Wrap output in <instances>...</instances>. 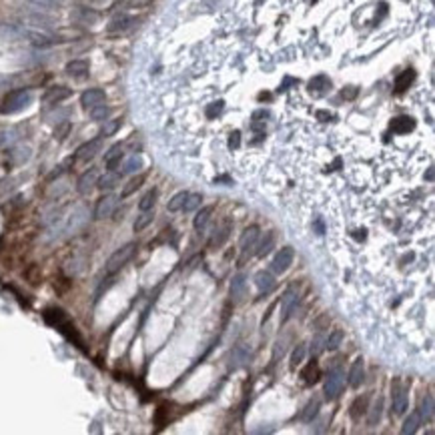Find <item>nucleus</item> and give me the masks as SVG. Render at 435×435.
I'll return each instance as SVG.
<instances>
[{
    "label": "nucleus",
    "mask_w": 435,
    "mask_h": 435,
    "mask_svg": "<svg viewBox=\"0 0 435 435\" xmlns=\"http://www.w3.org/2000/svg\"><path fill=\"white\" fill-rule=\"evenodd\" d=\"M30 100H32V95H30V91H26V89L14 91V93H10V95H8L6 98H4L2 106H0V111H2L4 115H12V113H18V111H23V108H26V106L30 104Z\"/></svg>",
    "instance_id": "1"
},
{
    "label": "nucleus",
    "mask_w": 435,
    "mask_h": 435,
    "mask_svg": "<svg viewBox=\"0 0 435 435\" xmlns=\"http://www.w3.org/2000/svg\"><path fill=\"white\" fill-rule=\"evenodd\" d=\"M135 251H137V243H126L124 247H121V249H117L111 257H108V261H106V273H117V271H121L128 261H130V257L135 255Z\"/></svg>",
    "instance_id": "2"
},
{
    "label": "nucleus",
    "mask_w": 435,
    "mask_h": 435,
    "mask_svg": "<svg viewBox=\"0 0 435 435\" xmlns=\"http://www.w3.org/2000/svg\"><path fill=\"white\" fill-rule=\"evenodd\" d=\"M343 381H345V375H343L341 369H333V371H329V375L325 377V387H323L325 397H327V399H335V397L341 393Z\"/></svg>",
    "instance_id": "3"
},
{
    "label": "nucleus",
    "mask_w": 435,
    "mask_h": 435,
    "mask_svg": "<svg viewBox=\"0 0 435 435\" xmlns=\"http://www.w3.org/2000/svg\"><path fill=\"white\" fill-rule=\"evenodd\" d=\"M117 197L115 194H104L97 201V207H95V219H106L115 213V207H117Z\"/></svg>",
    "instance_id": "4"
},
{
    "label": "nucleus",
    "mask_w": 435,
    "mask_h": 435,
    "mask_svg": "<svg viewBox=\"0 0 435 435\" xmlns=\"http://www.w3.org/2000/svg\"><path fill=\"white\" fill-rule=\"evenodd\" d=\"M293 257H295V253H293V249H291V247L281 249V251L275 255L273 263H271L273 271H275V273H285V271L291 267V263H293Z\"/></svg>",
    "instance_id": "5"
},
{
    "label": "nucleus",
    "mask_w": 435,
    "mask_h": 435,
    "mask_svg": "<svg viewBox=\"0 0 435 435\" xmlns=\"http://www.w3.org/2000/svg\"><path fill=\"white\" fill-rule=\"evenodd\" d=\"M100 145H102L100 139H93V141H89V143H84L82 146H78V150H76V161H82V163L93 161V159L97 157V153L100 150Z\"/></svg>",
    "instance_id": "6"
},
{
    "label": "nucleus",
    "mask_w": 435,
    "mask_h": 435,
    "mask_svg": "<svg viewBox=\"0 0 435 435\" xmlns=\"http://www.w3.org/2000/svg\"><path fill=\"white\" fill-rule=\"evenodd\" d=\"M391 391H393V413L395 415H403L405 409H407V393L405 389L399 385V381H395L393 385H391Z\"/></svg>",
    "instance_id": "7"
},
{
    "label": "nucleus",
    "mask_w": 435,
    "mask_h": 435,
    "mask_svg": "<svg viewBox=\"0 0 435 435\" xmlns=\"http://www.w3.org/2000/svg\"><path fill=\"white\" fill-rule=\"evenodd\" d=\"M257 237H259V227L253 225V227L245 229V233L241 235V241H239V247H241V251H243V257H241V261H239V263H245V259H247V255H249V249L255 245Z\"/></svg>",
    "instance_id": "8"
},
{
    "label": "nucleus",
    "mask_w": 435,
    "mask_h": 435,
    "mask_svg": "<svg viewBox=\"0 0 435 435\" xmlns=\"http://www.w3.org/2000/svg\"><path fill=\"white\" fill-rule=\"evenodd\" d=\"M97 179H98V170H97L95 167L89 169L86 172H82V177L78 179V185H76L78 193H80V194H89V193L97 187Z\"/></svg>",
    "instance_id": "9"
},
{
    "label": "nucleus",
    "mask_w": 435,
    "mask_h": 435,
    "mask_svg": "<svg viewBox=\"0 0 435 435\" xmlns=\"http://www.w3.org/2000/svg\"><path fill=\"white\" fill-rule=\"evenodd\" d=\"M104 91H100V89H89V91H84L82 95H80V104H82V108H86V111H91L93 106H97V104H102L104 102Z\"/></svg>",
    "instance_id": "10"
},
{
    "label": "nucleus",
    "mask_w": 435,
    "mask_h": 435,
    "mask_svg": "<svg viewBox=\"0 0 435 435\" xmlns=\"http://www.w3.org/2000/svg\"><path fill=\"white\" fill-rule=\"evenodd\" d=\"M281 307H283V317H281V323H285V321L291 317L293 309L297 307V293H295L293 289H287V293L283 295V299H281Z\"/></svg>",
    "instance_id": "11"
},
{
    "label": "nucleus",
    "mask_w": 435,
    "mask_h": 435,
    "mask_svg": "<svg viewBox=\"0 0 435 435\" xmlns=\"http://www.w3.org/2000/svg\"><path fill=\"white\" fill-rule=\"evenodd\" d=\"M329 89H331V80L325 74H319V76L311 78V82H309V93L313 97H321V95L327 93Z\"/></svg>",
    "instance_id": "12"
},
{
    "label": "nucleus",
    "mask_w": 435,
    "mask_h": 435,
    "mask_svg": "<svg viewBox=\"0 0 435 435\" xmlns=\"http://www.w3.org/2000/svg\"><path fill=\"white\" fill-rule=\"evenodd\" d=\"M119 183H121V172H117V170H108V172H104L102 177L97 179V187H98L100 191H111V189H115Z\"/></svg>",
    "instance_id": "13"
},
{
    "label": "nucleus",
    "mask_w": 435,
    "mask_h": 435,
    "mask_svg": "<svg viewBox=\"0 0 435 435\" xmlns=\"http://www.w3.org/2000/svg\"><path fill=\"white\" fill-rule=\"evenodd\" d=\"M133 23H135V18H130V16H126V14H121V16H115L111 23H108L106 30H108V32H122V30H126V28L133 26Z\"/></svg>",
    "instance_id": "14"
},
{
    "label": "nucleus",
    "mask_w": 435,
    "mask_h": 435,
    "mask_svg": "<svg viewBox=\"0 0 435 435\" xmlns=\"http://www.w3.org/2000/svg\"><path fill=\"white\" fill-rule=\"evenodd\" d=\"M71 95L72 93H71V89H67V86H52V89H48L45 93V102L54 104V102H60L64 98H69Z\"/></svg>",
    "instance_id": "15"
},
{
    "label": "nucleus",
    "mask_w": 435,
    "mask_h": 435,
    "mask_svg": "<svg viewBox=\"0 0 435 435\" xmlns=\"http://www.w3.org/2000/svg\"><path fill=\"white\" fill-rule=\"evenodd\" d=\"M413 128H415V121H413L411 117H397V119L391 121V130L397 133V135H405Z\"/></svg>",
    "instance_id": "16"
},
{
    "label": "nucleus",
    "mask_w": 435,
    "mask_h": 435,
    "mask_svg": "<svg viewBox=\"0 0 435 435\" xmlns=\"http://www.w3.org/2000/svg\"><path fill=\"white\" fill-rule=\"evenodd\" d=\"M363 377H365V369H363V359H355L353 365H351V371H349V385L351 387H359L363 383Z\"/></svg>",
    "instance_id": "17"
},
{
    "label": "nucleus",
    "mask_w": 435,
    "mask_h": 435,
    "mask_svg": "<svg viewBox=\"0 0 435 435\" xmlns=\"http://www.w3.org/2000/svg\"><path fill=\"white\" fill-rule=\"evenodd\" d=\"M67 74L74 78H84L89 74V62L86 60H72L67 64Z\"/></svg>",
    "instance_id": "18"
},
{
    "label": "nucleus",
    "mask_w": 435,
    "mask_h": 435,
    "mask_svg": "<svg viewBox=\"0 0 435 435\" xmlns=\"http://www.w3.org/2000/svg\"><path fill=\"white\" fill-rule=\"evenodd\" d=\"M45 321H47L48 325H52V327L60 329L64 323H69V317L64 315L60 309H47V311H45Z\"/></svg>",
    "instance_id": "19"
},
{
    "label": "nucleus",
    "mask_w": 435,
    "mask_h": 435,
    "mask_svg": "<svg viewBox=\"0 0 435 435\" xmlns=\"http://www.w3.org/2000/svg\"><path fill=\"white\" fill-rule=\"evenodd\" d=\"M301 377H303V381H305L307 385H313V383L319 381V377H321V369H319V365H317L315 359H313V361L301 371Z\"/></svg>",
    "instance_id": "20"
},
{
    "label": "nucleus",
    "mask_w": 435,
    "mask_h": 435,
    "mask_svg": "<svg viewBox=\"0 0 435 435\" xmlns=\"http://www.w3.org/2000/svg\"><path fill=\"white\" fill-rule=\"evenodd\" d=\"M413 78H415V71H413V69L403 71V72L395 78V93H397V95L405 93V91L409 89V84L413 82Z\"/></svg>",
    "instance_id": "21"
},
{
    "label": "nucleus",
    "mask_w": 435,
    "mask_h": 435,
    "mask_svg": "<svg viewBox=\"0 0 435 435\" xmlns=\"http://www.w3.org/2000/svg\"><path fill=\"white\" fill-rule=\"evenodd\" d=\"M245 287H247V277H245V275H237V277H233V281H231V297H233L235 301L243 299V295H245Z\"/></svg>",
    "instance_id": "22"
},
{
    "label": "nucleus",
    "mask_w": 435,
    "mask_h": 435,
    "mask_svg": "<svg viewBox=\"0 0 435 435\" xmlns=\"http://www.w3.org/2000/svg\"><path fill=\"white\" fill-rule=\"evenodd\" d=\"M255 283H257L259 291H263V293H267V291H271L275 287V279H273V275L269 271H259L255 275Z\"/></svg>",
    "instance_id": "23"
},
{
    "label": "nucleus",
    "mask_w": 435,
    "mask_h": 435,
    "mask_svg": "<svg viewBox=\"0 0 435 435\" xmlns=\"http://www.w3.org/2000/svg\"><path fill=\"white\" fill-rule=\"evenodd\" d=\"M419 425H421V417H419V411H411L409 413V417L405 419V423H403V427H401V433H415L417 429H419Z\"/></svg>",
    "instance_id": "24"
},
{
    "label": "nucleus",
    "mask_w": 435,
    "mask_h": 435,
    "mask_svg": "<svg viewBox=\"0 0 435 435\" xmlns=\"http://www.w3.org/2000/svg\"><path fill=\"white\" fill-rule=\"evenodd\" d=\"M229 233H231V223L227 221L225 223V227L223 229H219V231H215V235H213V239H211V247H221L227 239H229Z\"/></svg>",
    "instance_id": "25"
},
{
    "label": "nucleus",
    "mask_w": 435,
    "mask_h": 435,
    "mask_svg": "<svg viewBox=\"0 0 435 435\" xmlns=\"http://www.w3.org/2000/svg\"><path fill=\"white\" fill-rule=\"evenodd\" d=\"M139 169H143V161H141V157L133 155L122 163V175H133V172H137Z\"/></svg>",
    "instance_id": "26"
},
{
    "label": "nucleus",
    "mask_w": 435,
    "mask_h": 435,
    "mask_svg": "<svg viewBox=\"0 0 435 435\" xmlns=\"http://www.w3.org/2000/svg\"><path fill=\"white\" fill-rule=\"evenodd\" d=\"M145 175H137L135 179H130L126 185H124V189H122V199H126V197H130V194H133L135 191H139L141 189V185L145 183Z\"/></svg>",
    "instance_id": "27"
},
{
    "label": "nucleus",
    "mask_w": 435,
    "mask_h": 435,
    "mask_svg": "<svg viewBox=\"0 0 435 435\" xmlns=\"http://www.w3.org/2000/svg\"><path fill=\"white\" fill-rule=\"evenodd\" d=\"M153 219H155L153 211H143V213L137 217V221H135V233H141L143 229H146L150 223H153Z\"/></svg>",
    "instance_id": "28"
},
{
    "label": "nucleus",
    "mask_w": 435,
    "mask_h": 435,
    "mask_svg": "<svg viewBox=\"0 0 435 435\" xmlns=\"http://www.w3.org/2000/svg\"><path fill=\"white\" fill-rule=\"evenodd\" d=\"M211 215H213V207H205V209H201L199 213H197V217H194V221H193V225H194V229L197 231H201L207 223H209V219H211Z\"/></svg>",
    "instance_id": "29"
},
{
    "label": "nucleus",
    "mask_w": 435,
    "mask_h": 435,
    "mask_svg": "<svg viewBox=\"0 0 435 435\" xmlns=\"http://www.w3.org/2000/svg\"><path fill=\"white\" fill-rule=\"evenodd\" d=\"M319 407H321V399H319V397H313V399L307 403L305 411H303V421H313V417L317 415Z\"/></svg>",
    "instance_id": "30"
},
{
    "label": "nucleus",
    "mask_w": 435,
    "mask_h": 435,
    "mask_svg": "<svg viewBox=\"0 0 435 435\" xmlns=\"http://www.w3.org/2000/svg\"><path fill=\"white\" fill-rule=\"evenodd\" d=\"M419 417H421V421H431L433 419V397L431 395H425V399L421 403Z\"/></svg>",
    "instance_id": "31"
},
{
    "label": "nucleus",
    "mask_w": 435,
    "mask_h": 435,
    "mask_svg": "<svg viewBox=\"0 0 435 435\" xmlns=\"http://www.w3.org/2000/svg\"><path fill=\"white\" fill-rule=\"evenodd\" d=\"M367 399H369V395H363V397H357V399H355V403L351 405V417H353V419H359L363 413L367 411Z\"/></svg>",
    "instance_id": "32"
},
{
    "label": "nucleus",
    "mask_w": 435,
    "mask_h": 435,
    "mask_svg": "<svg viewBox=\"0 0 435 435\" xmlns=\"http://www.w3.org/2000/svg\"><path fill=\"white\" fill-rule=\"evenodd\" d=\"M273 245H275V235L273 233H267V237L263 239V243L259 245V251H257V257H267L269 253H271V249H273Z\"/></svg>",
    "instance_id": "33"
},
{
    "label": "nucleus",
    "mask_w": 435,
    "mask_h": 435,
    "mask_svg": "<svg viewBox=\"0 0 435 435\" xmlns=\"http://www.w3.org/2000/svg\"><path fill=\"white\" fill-rule=\"evenodd\" d=\"M381 413H383V399L377 397L373 407H371V413H369V425H377L379 419H381Z\"/></svg>",
    "instance_id": "34"
},
{
    "label": "nucleus",
    "mask_w": 435,
    "mask_h": 435,
    "mask_svg": "<svg viewBox=\"0 0 435 435\" xmlns=\"http://www.w3.org/2000/svg\"><path fill=\"white\" fill-rule=\"evenodd\" d=\"M187 194H189L187 191H181V193H177L175 197H172V199L169 201V207H167V209H169L170 213H177V211H181V209H183V205H185V199H187Z\"/></svg>",
    "instance_id": "35"
},
{
    "label": "nucleus",
    "mask_w": 435,
    "mask_h": 435,
    "mask_svg": "<svg viewBox=\"0 0 435 435\" xmlns=\"http://www.w3.org/2000/svg\"><path fill=\"white\" fill-rule=\"evenodd\" d=\"M28 38H30V42L34 47H48L54 42L48 34H42V32H28Z\"/></svg>",
    "instance_id": "36"
},
{
    "label": "nucleus",
    "mask_w": 435,
    "mask_h": 435,
    "mask_svg": "<svg viewBox=\"0 0 435 435\" xmlns=\"http://www.w3.org/2000/svg\"><path fill=\"white\" fill-rule=\"evenodd\" d=\"M155 203H157V191L153 189V191H148L145 197L141 199V203H139V209L141 211H150L155 207Z\"/></svg>",
    "instance_id": "37"
},
{
    "label": "nucleus",
    "mask_w": 435,
    "mask_h": 435,
    "mask_svg": "<svg viewBox=\"0 0 435 435\" xmlns=\"http://www.w3.org/2000/svg\"><path fill=\"white\" fill-rule=\"evenodd\" d=\"M201 194L199 193H193V194H187V199H185V205H183V211L185 213H193L194 209H197L199 205H201Z\"/></svg>",
    "instance_id": "38"
},
{
    "label": "nucleus",
    "mask_w": 435,
    "mask_h": 435,
    "mask_svg": "<svg viewBox=\"0 0 435 435\" xmlns=\"http://www.w3.org/2000/svg\"><path fill=\"white\" fill-rule=\"evenodd\" d=\"M341 341H343V331L341 329H335L331 335H329V339L325 341V349H329V351H335L337 347L341 345Z\"/></svg>",
    "instance_id": "39"
},
{
    "label": "nucleus",
    "mask_w": 435,
    "mask_h": 435,
    "mask_svg": "<svg viewBox=\"0 0 435 435\" xmlns=\"http://www.w3.org/2000/svg\"><path fill=\"white\" fill-rule=\"evenodd\" d=\"M108 115H111V108L104 106V102L91 108V119H93V121H104Z\"/></svg>",
    "instance_id": "40"
},
{
    "label": "nucleus",
    "mask_w": 435,
    "mask_h": 435,
    "mask_svg": "<svg viewBox=\"0 0 435 435\" xmlns=\"http://www.w3.org/2000/svg\"><path fill=\"white\" fill-rule=\"evenodd\" d=\"M121 124H122V121L121 119H115V121H108L104 126H102V130H100V137H113L117 130L121 128Z\"/></svg>",
    "instance_id": "41"
},
{
    "label": "nucleus",
    "mask_w": 435,
    "mask_h": 435,
    "mask_svg": "<svg viewBox=\"0 0 435 435\" xmlns=\"http://www.w3.org/2000/svg\"><path fill=\"white\" fill-rule=\"evenodd\" d=\"M305 345H297L295 347V351H293V355H291V369H297V365H301L303 363V359H305Z\"/></svg>",
    "instance_id": "42"
},
{
    "label": "nucleus",
    "mask_w": 435,
    "mask_h": 435,
    "mask_svg": "<svg viewBox=\"0 0 435 435\" xmlns=\"http://www.w3.org/2000/svg\"><path fill=\"white\" fill-rule=\"evenodd\" d=\"M69 133H71V122L64 121V122H60V124L54 128V139H56V141H64V139L69 137Z\"/></svg>",
    "instance_id": "43"
},
{
    "label": "nucleus",
    "mask_w": 435,
    "mask_h": 435,
    "mask_svg": "<svg viewBox=\"0 0 435 435\" xmlns=\"http://www.w3.org/2000/svg\"><path fill=\"white\" fill-rule=\"evenodd\" d=\"M233 359H235V367L237 365H245L249 361V353L245 347H237V349L233 351Z\"/></svg>",
    "instance_id": "44"
},
{
    "label": "nucleus",
    "mask_w": 435,
    "mask_h": 435,
    "mask_svg": "<svg viewBox=\"0 0 435 435\" xmlns=\"http://www.w3.org/2000/svg\"><path fill=\"white\" fill-rule=\"evenodd\" d=\"M74 16H76V18H80L82 23H95V20L98 18V14H97V12H93V10H86V8L76 10V12H74Z\"/></svg>",
    "instance_id": "45"
},
{
    "label": "nucleus",
    "mask_w": 435,
    "mask_h": 435,
    "mask_svg": "<svg viewBox=\"0 0 435 435\" xmlns=\"http://www.w3.org/2000/svg\"><path fill=\"white\" fill-rule=\"evenodd\" d=\"M221 111H223V100H217V102H213V104L207 106V117H209V119H215V117H219Z\"/></svg>",
    "instance_id": "46"
},
{
    "label": "nucleus",
    "mask_w": 435,
    "mask_h": 435,
    "mask_svg": "<svg viewBox=\"0 0 435 435\" xmlns=\"http://www.w3.org/2000/svg\"><path fill=\"white\" fill-rule=\"evenodd\" d=\"M357 93H359L357 86H345V89L341 91V98H345V100H353V98L357 97Z\"/></svg>",
    "instance_id": "47"
},
{
    "label": "nucleus",
    "mask_w": 435,
    "mask_h": 435,
    "mask_svg": "<svg viewBox=\"0 0 435 435\" xmlns=\"http://www.w3.org/2000/svg\"><path fill=\"white\" fill-rule=\"evenodd\" d=\"M239 145H241V133H239V130H233L231 137H229V146L239 148Z\"/></svg>",
    "instance_id": "48"
},
{
    "label": "nucleus",
    "mask_w": 435,
    "mask_h": 435,
    "mask_svg": "<svg viewBox=\"0 0 435 435\" xmlns=\"http://www.w3.org/2000/svg\"><path fill=\"white\" fill-rule=\"evenodd\" d=\"M122 155V148H121V145H115L111 150L106 153V157H104V161H111V159H115V157H121Z\"/></svg>",
    "instance_id": "49"
},
{
    "label": "nucleus",
    "mask_w": 435,
    "mask_h": 435,
    "mask_svg": "<svg viewBox=\"0 0 435 435\" xmlns=\"http://www.w3.org/2000/svg\"><path fill=\"white\" fill-rule=\"evenodd\" d=\"M323 351V339L321 337H315V341H313V345H311V353L313 355H319Z\"/></svg>",
    "instance_id": "50"
},
{
    "label": "nucleus",
    "mask_w": 435,
    "mask_h": 435,
    "mask_svg": "<svg viewBox=\"0 0 435 435\" xmlns=\"http://www.w3.org/2000/svg\"><path fill=\"white\" fill-rule=\"evenodd\" d=\"M150 0H128V6L130 8H143V6H148Z\"/></svg>",
    "instance_id": "51"
},
{
    "label": "nucleus",
    "mask_w": 435,
    "mask_h": 435,
    "mask_svg": "<svg viewBox=\"0 0 435 435\" xmlns=\"http://www.w3.org/2000/svg\"><path fill=\"white\" fill-rule=\"evenodd\" d=\"M317 119H319V121H333V115L327 113V111H319V113H317Z\"/></svg>",
    "instance_id": "52"
},
{
    "label": "nucleus",
    "mask_w": 435,
    "mask_h": 435,
    "mask_svg": "<svg viewBox=\"0 0 435 435\" xmlns=\"http://www.w3.org/2000/svg\"><path fill=\"white\" fill-rule=\"evenodd\" d=\"M215 183H231V179L229 177H219V179H215Z\"/></svg>",
    "instance_id": "53"
},
{
    "label": "nucleus",
    "mask_w": 435,
    "mask_h": 435,
    "mask_svg": "<svg viewBox=\"0 0 435 435\" xmlns=\"http://www.w3.org/2000/svg\"><path fill=\"white\" fill-rule=\"evenodd\" d=\"M425 179H427V181H433V167H431V169L427 170V175H425Z\"/></svg>",
    "instance_id": "54"
},
{
    "label": "nucleus",
    "mask_w": 435,
    "mask_h": 435,
    "mask_svg": "<svg viewBox=\"0 0 435 435\" xmlns=\"http://www.w3.org/2000/svg\"><path fill=\"white\" fill-rule=\"evenodd\" d=\"M34 2H38V4H50V0H34Z\"/></svg>",
    "instance_id": "55"
},
{
    "label": "nucleus",
    "mask_w": 435,
    "mask_h": 435,
    "mask_svg": "<svg viewBox=\"0 0 435 435\" xmlns=\"http://www.w3.org/2000/svg\"><path fill=\"white\" fill-rule=\"evenodd\" d=\"M313 2H315V0H313Z\"/></svg>",
    "instance_id": "56"
}]
</instances>
